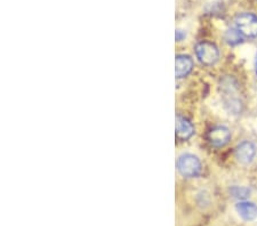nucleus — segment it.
<instances>
[{"instance_id": "nucleus-1", "label": "nucleus", "mask_w": 257, "mask_h": 226, "mask_svg": "<svg viewBox=\"0 0 257 226\" xmlns=\"http://www.w3.org/2000/svg\"><path fill=\"white\" fill-rule=\"evenodd\" d=\"M222 89L224 93V105L232 114H239L242 110V103L237 96V84L232 78H225L222 81Z\"/></svg>"}, {"instance_id": "nucleus-2", "label": "nucleus", "mask_w": 257, "mask_h": 226, "mask_svg": "<svg viewBox=\"0 0 257 226\" xmlns=\"http://www.w3.org/2000/svg\"><path fill=\"white\" fill-rule=\"evenodd\" d=\"M177 170L182 176L188 178L197 177L201 172V162L196 155L185 153L177 159Z\"/></svg>"}, {"instance_id": "nucleus-3", "label": "nucleus", "mask_w": 257, "mask_h": 226, "mask_svg": "<svg viewBox=\"0 0 257 226\" xmlns=\"http://www.w3.org/2000/svg\"><path fill=\"white\" fill-rule=\"evenodd\" d=\"M198 61L204 65H214L219 59V52L216 45L209 41H201L196 46Z\"/></svg>"}, {"instance_id": "nucleus-4", "label": "nucleus", "mask_w": 257, "mask_h": 226, "mask_svg": "<svg viewBox=\"0 0 257 226\" xmlns=\"http://www.w3.org/2000/svg\"><path fill=\"white\" fill-rule=\"evenodd\" d=\"M235 29L246 38L257 37V16L251 13H242L235 19Z\"/></svg>"}, {"instance_id": "nucleus-5", "label": "nucleus", "mask_w": 257, "mask_h": 226, "mask_svg": "<svg viewBox=\"0 0 257 226\" xmlns=\"http://www.w3.org/2000/svg\"><path fill=\"white\" fill-rule=\"evenodd\" d=\"M207 138L211 146L223 147L230 142L231 133L224 126H216L209 130Z\"/></svg>"}, {"instance_id": "nucleus-6", "label": "nucleus", "mask_w": 257, "mask_h": 226, "mask_svg": "<svg viewBox=\"0 0 257 226\" xmlns=\"http://www.w3.org/2000/svg\"><path fill=\"white\" fill-rule=\"evenodd\" d=\"M256 155V146L254 143L244 141L240 143L235 149V158L242 164H249L252 162Z\"/></svg>"}, {"instance_id": "nucleus-7", "label": "nucleus", "mask_w": 257, "mask_h": 226, "mask_svg": "<svg viewBox=\"0 0 257 226\" xmlns=\"http://www.w3.org/2000/svg\"><path fill=\"white\" fill-rule=\"evenodd\" d=\"M194 134V127L188 119L183 117L176 118V137L180 141H188Z\"/></svg>"}, {"instance_id": "nucleus-8", "label": "nucleus", "mask_w": 257, "mask_h": 226, "mask_svg": "<svg viewBox=\"0 0 257 226\" xmlns=\"http://www.w3.org/2000/svg\"><path fill=\"white\" fill-rule=\"evenodd\" d=\"M193 69V61L189 55H177L175 60V73L177 78H185Z\"/></svg>"}, {"instance_id": "nucleus-9", "label": "nucleus", "mask_w": 257, "mask_h": 226, "mask_svg": "<svg viewBox=\"0 0 257 226\" xmlns=\"http://www.w3.org/2000/svg\"><path fill=\"white\" fill-rule=\"evenodd\" d=\"M237 211L244 220H252L257 216V207L251 202L241 201L237 204Z\"/></svg>"}, {"instance_id": "nucleus-10", "label": "nucleus", "mask_w": 257, "mask_h": 226, "mask_svg": "<svg viewBox=\"0 0 257 226\" xmlns=\"http://www.w3.org/2000/svg\"><path fill=\"white\" fill-rule=\"evenodd\" d=\"M241 39H242V36L240 35V32L237 30V29H229V30L226 31L225 40L229 45H232V46L238 45L241 43Z\"/></svg>"}, {"instance_id": "nucleus-11", "label": "nucleus", "mask_w": 257, "mask_h": 226, "mask_svg": "<svg viewBox=\"0 0 257 226\" xmlns=\"http://www.w3.org/2000/svg\"><path fill=\"white\" fill-rule=\"evenodd\" d=\"M232 194H233V196H235V198L238 199H244L247 198L248 194H249L250 191L248 190V188H244V187H233L231 190Z\"/></svg>"}, {"instance_id": "nucleus-12", "label": "nucleus", "mask_w": 257, "mask_h": 226, "mask_svg": "<svg viewBox=\"0 0 257 226\" xmlns=\"http://www.w3.org/2000/svg\"><path fill=\"white\" fill-rule=\"evenodd\" d=\"M175 38H176V41H182L185 38V34L182 30H176Z\"/></svg>"}, {"instance_id": "nucleus-13", "label": "nucleus", "mask_w": 257, "mask_h": 226, "mask_svg": "<svg viewBox=\"0 0 257 226\" xmlns=\"http://www.w3.org/2000/svg\"><path fill=\"white\" fill-rule=\"evenodd\" d=\"M255 67H256V75H257V55H256V65H255Z\"/></svg>"}]
</instances>
